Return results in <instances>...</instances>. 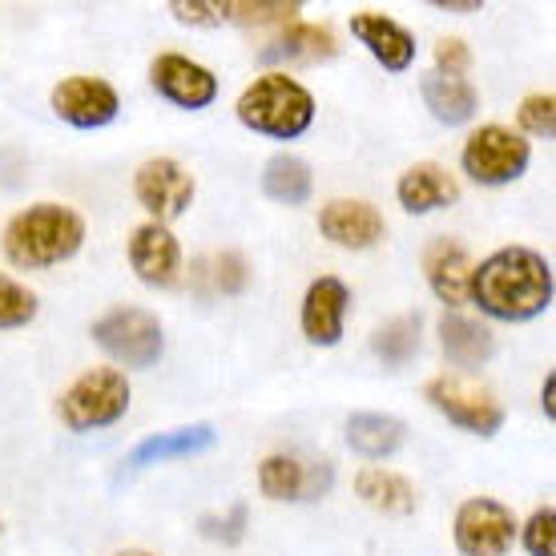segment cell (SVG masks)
<instances>
[{"label":"cell","instance_id":"6da1fadb","mask_svg":"<svg viewBox=\"0 0 556 556\" xmlns=\"http://www.w3.org/2000/svg\"><path fill=\"white\" fill-rule=\"evenodd\" d=\"M468 299L488 319L529 323L553 306V266L532 247H501L472 266Z\"/></svg>","mask_w":556,"mask_h":556},{"label":"cell","instance_id":"7a4b0ae2","mask_svg":"<svg viewBox=\"0 0 556 556\" xmlns=\"http://www.w3.org/2000/svg\"><path fill=\"white\" fill-rule=\"evenodd\" d=\"M85 247V218L65 202H37L4 223L0 251L21 270H49L70 263Z\"/></svg>","mask_w":556,"mask_h":556},{"label":"cell","instance_id":"3957f363","mask_svg":"<svg viewBox=\"0 0 556 556\" xmlns=\"http://www.w3.org/2000/svg\"><path fill=\"white\" fill-rule=\"evenodd\" d=\"M238 122L275 141H294L303 138L306 129L315 126V98L303 81H294L291 73L270 70L263 77H254L242 93H238Z\"/></svg>","mask_w":556,"mask_h":556},{"label":"cell","instance_id":"277c9868","mask_svg":"<svg viewBox=\"0 0 556 556\" xmlns=\"http://www.w3.org/2000/svg\"><path fill=\"white\" fill-rule=\"evenodd\" d=\"M129 379L117 367H89L56 395V419L70 431L113 428L129 412Z\"/></svg>","mask_w":556,"mask_h":556},{"label":"cell","instance_id":"5b68a950","mask_svg":"<svg viewBox=\"0 0 556 556\" xmlns=\"http://www.w3.org/2000/svg\"><path fill=\"white\" fill-rule=\"evenodd\" d=\"M532 162V146L525 134H516L508 126H488L472 129L464 150H459V166L476 186H513L525 178V169Z\"/></svg>","mask_w":556,"mask_h":556},{"label":"cell","instance_id":"8992f818","mask_svg":"<svg viewBox=\"0 0 556 556\" xmlns=\"http://www.w3.org/2000/svg\"><path fill=\"white\" fill-rule=\"evenodd\" d=\"M93 343H98L113 363L122 367H134V371H146L162 359L166 351V334H162V323L157 315L141 311V306H113L105 311L98 323H93Z\"/></svg>","mask_w":556,"mask_h":556},{"label":"cell","instance_id":"52a82bcc","mask_svg":"<svg viewBox=\"0 0 556 556\" xmlns=\"http://www.w3.org/2000/svg\"><path fill=\"white\" fill-rule=\"evenodd\" d=\"M424 400H428L447 424H456L459 431L468 435H480V440H492L496 431L504 428V407L501 400L488 388L472 383V379L459 376H435L424 383Z\"/></svg>","mask_w":556,"mask_h":556},{"label":"cell","instance_id":"ba28073f","mask_svg":"<svg viewBox=\"0 0 556 556\" xmlns=\"http://www.w3.org/2000/svg\"><path fill=\"white\" fill-rule=\"evenodd\" d=\"M198 181L194 174L181 166L178 157H146L138 169H134V198L138 206L150 214L146 223H178L186 210L194 206Z\"/></svg>","mask_w":556,"mask_h":556},{"label":"cell","instance_id":"9c48e42d","mask_svg":"<svg viewBox=\"0 0 556 556\" xmlns=\"http://www.w3.org/2000/svg\"><path fill=\"white\" fill-rule=\"evenodd\" d=\"M520 525L513 508L496 496H472L452 516V541L459 556H508Z\"/></svg>","mask_w":556,"mask_h":556},{"label":"cell","instance_id":"30bf717a","mask_svg":"<svg viewBox=\"0 0 556 556\" xmlns=\"http://www.w3.org/2000/svg\"><path fill=\"white\" fill-rule=\"evenodd\" d=\"M334 468L331 459H303L294 452H270V456L258 464V492L266 501H323L331 492Z\"/></svg>","mask_w":556,"mask_h":556},{"label":"cell","instance_id":"8fae6325","mask_svg":"<svg viewBox=\"0 0 556 556\" xmlns=\"http://www.w3.org/2000/svg\"><path fill=\"white\" fill-rule=\"evenodd\" d=\"M49 105L53 113L73 129H101L117 122L122 113V98L105 77H93V73H73V77H61L49 93Z\"/></svg>","mask_w":556,"mask_h":556},{"label":"cell","instance_id":"7c38bea8","mask_svg":"<svg viewBox=\"0 0 556 556\" xmlns=\"http://www.w3.org/2000/svg\"><path fill=\"white\" fill-rule=\"evenodd\" d=\"M150 85L157 89V98H166L178 110H210L218 101V77L206 70L202 61L186 53H157L150 61Z\"/></svg>","mask_w":556,"mask_h":556},{"label":"cell","instance_id":"4fadbf2b","mask_svg":"<svg viewBox=\"0 0 556 556\" xmlns=\"http://www.w3.org/2000/svg\"><path fill=\"white\" fill-rule=\"evenodd\" d=\"M126 254H129V266H134L138 282H146L153 291H166V287H174L181 278V242L169 226H162V223L134 226L126 242Z\"/></svg>","mask_w":556,"mask_h":556},{"label":"cell","instance_id":"5bb4252c","mask_svg":"<svg viewBox=\"0 0 556 556\" xmlns=\"http://www.w3.org/2000/svg\"><path fill=\"white\" fill-rule=\"evenodd\" d=\"M319 235L339 251H371L383 242L388 223L367 198H331L319 210Z\"/></svg>","mask_w":556,"mask_h":556},{"label":"cell","instance_id":"9a60e30c","mask_svg":"<svg viewBox=\"0 0 556 556\" xmlns=\"http://www.w3.org/2000/svg\"><path fill=\"white\" fill-rule=\"evenodd\" d=\"M348 311H351V287L343 278L323 275L315 278L303 294V311H299V327H303L306 343L315 348H334L343 331H348Z\"/></svg>","mask_w":556,"mask_h":556},{"label":"cell","instance_id":"2e32d148","mask_svg":"<svg viewBox=\"0 0 556 556\" xmlns=\"http://www.w3.org/2000/svg\"><path fill=\"white\" fill-rule=\"evenodd\" d=\"M351 37L376 56L388 73H404L416 65V33L400 25L395 16L355 13L351 16Z\"/></svg>","mask_w":556,"mask_h":556},{"label":"cell","instance_id":"e0dca14e","mask_svg":"<svg viewBox=\"0 0 556 556\" xmlns=\"http://www.w3.org/2000/svg\"><path fill=\"white\" fill-rule=\"evenodd\" d=\"M395 198L407 214H435V210H447L452 202H459V181L456 174L440 162H416L407 166L395 181Z\"/></svg>","mask_w":556,"mask_h":556},{"label":"cell","instance_id":"ac0fdd59","mask_svg":"<svg viewBox=\"0 0 556 556\" xmlns=\"http://www.w3.org/2000/svg\"><path fill=\"white\" fill-rule=\"evenodd\" d=\"M472 254L456 238H435L424 251V278H428L431 294L444 306L468 303V278H472Z\"/></svg>","mask_w":556,"mask_h":556},{"label":"cell","instance_id":"d6986e66","mask_svg":"<svg viewBox=\"0 0 556 556\" xmlns=\"http://www.w3.org/2000/svg\"><path fill=\"white\" fill-rule=\"evenodd\" d=\"M355 496L383 516H412L419 508L416 484L391 468H379V464H367L355 472Z\"/></svg>","mask_w":556,"mask_h":556},{"label":"cell","instance_id":"ffe728a7","mask_svg":"<svg viewBox=\"0 0 556 556\" xmlns=\"http://www.w3.org/2000/svg\"><path fill=\"white\" fill-rule=\"evenodd\" d=\"M419 98L440 126H468L480 110V93L468 77H444V73H428L419 81Z\"/></svg>","mask_w":556,"mask_h":556},{"label":"cell","instance_id":"44dd1931","mask_svg":"<svg viewBox=\"0 0 556 556\" xmlns=\"http://www.w3.org/2000/svg\"><path fill=\"white\" fill-rule=\"evenodd\" d=\"M339 53V37H334L327 25H303V21H294L278 33L275 41L266 45L263 61H287V65H315V61H331Z\"/></svg>","mask_w":556,"mask_h":556},{"label":"cell","instance_id":"7402d4cb","mask_svg":"<svg viewBox=\"0 0 556 556\" xmlns=\"http://www.w3.org/2000/svg\"><path fill=\"white\" fill-rule=\"evenodd\" d=\"M440 348H444L447 363H456V367H484L496 355V334L488 331L484 323L447 311L440 319Z\"/></svg>","mask_w":556,"mask_h":556},{"label":"cell","instance_id":"603a6c76","mask_svg":"<svg viewBox=\"0 0 556 556\" xmlns=\"http://www.w3.org/2000/svg\"><path fill=\"white\" fill-rule=\"evenodd\" d=\"M407 444V424L383 412H355L348 419V447L363 459H388Z\"/></svg>","mask_w":556,"mask_h":556},{"label":"cell","instance_id":"cb8c5ba5","mask_svg":"<svg viewBox=\"0 0 556 556\" xmlns=\"http://www.w3.org/2000/svg\"><path fill=\"white\" fill-rule=\"evenodd\" d=\"M214 444V428L206 424H194V428H174V431H157L150 440H141L134 452H129V468H146V464H166V459L178 456H194V452H206Z\"/></svg>","mask_w":556,"mask_h":556},{"label":"cell","instance_id":"d4e9b609","mask_svg":"<svg viewBox=\"0 0 556 556\" xmlns=\"http://www.w3.org/2000/svg\"><path fill=\"white\" fill-rule=\"evenodd\" d=\"M311 190H315V174L303 157L294 153H275L263 166V194L270 202H282V206H306L311 202Z\"/></svg>","mask_w":556,"mask_h":556},{"label":"cell","instance_id":"484cf974","mask_svg":"<svg viewBox=\"0 0 556 556\" xmlns=\"http://www.w3.org/2000/svg\"><path fill=\"white\" fill-rule=\"evenodd\" d=\"M419 348H424V334H419V315H400V319H388L383 327H376L371 334V351L376 359L391 371H400L416 359Z\"/></svg>","mask_w":556,"mask_h":556},{"label":"cell","instance_id":"4316f807","mask_svg":"<svg viewBox=\"0 0 556 556\" xmlns=\"http://www.w3.org/2000/svg\"><path fill=\"white\" fill-rule=\"evenodd\" d=\"M218 13L238 28H287L303 13V4H294V0H226L218 4Z\"/></svg>","mask_w":556,"mask_h":556},{"label":"cell","instance_id":"83f0119b","mask_svg":"<svg viewBox=\"0 0 556 556\" xmlns=\"http://www.w3.org/2000/svg\"><path fill=\"white\" fill-rule=\"evenodd\" d=\"M37 294L28 291L25 282H16L13 275H0V331H16L37 319Z\"/></svg>","mask_w":556,"mask_h":556},{"label":"cell","instance_id":"f1b7e54d","mask_svg":"<svg viewBox=\"0 0 556 556\" xmlns=\"http://www.w3.org/2000/svg\"><path fill=\"white\" fill-rule=\"evenodd\" d=\"M516 122H520L525 134L548 141L556 134V98L553 93H529L516 110Z\"/></svg>","mask_w":556,"mask_h":556},{"label":"cell","instance_id":"f546056e","mask_svg":"<svg viewBox=\"0 0 556 556\" xmlns=\"http://www.w3.org/2000/svg\"><path fill=\"white\" fill-rule=\"evenodd\" d=\"M520 541H525L529 556H556V513H553V504L536 508V513L525 520Z\"/></svg>","mask_w":556,"mask_h":556},{"label":"cell","instance_id":"4dcf8cb0","mask_svg":"<svg viewBox=\"0 0 556 556\" xmlns=\"http://www.w3.org/2000/svg\"><path fill=\"white\" fill-rule=\"evenodd\" d=\"M431 56H435V70L431 73H444V77H464V73L472 70V49L459 37H444Z\"/></svg>","mask_w":556,"mask_h":556},{"label":"cell","instance_id":"1f68e13d","mask_svg":"<svg viewBox=\"0 0 556 556\" xmlns=\"http://www.w3.org/2000/svg\"><path fill=\"white\" fill-rule=\"evenodd\" d=\"M169 13H174V21H181V25H198V28L223 25L218 0H174Z\"/></svg>","mask_w":556,"mask_h":556},{"label":"cell","instance_id":"d6a6232c","mask_svg":"<svg viewBox=\"0 0 556 556\" xmlns=\"http://www.w3.org/2000/svg\"><path fill=\"white\" fill-rule=\"evenodd\" d=\"M210 278H214V287L223 294H238L247 287V263H242V254H218Z\"/></svg>","mask_w":556,"mask_h":556},{"label":"cell","instance_id":"836d02e7","mask_svg":"<svg viewBox=\"0 0 556 556\" xmlns=\"http://www.w3.org/2000/svg\"><path fill=\"white\" fill-rule=\"evenodd\" d=\"M202 532L214 536V541L223 544H238L242 541V532H247V504H235L230 516H214V520H202Z\"/></svg>","mask_w":556,"mask_h":556},{"label":"cell","instance_id":"e575fe53","mask_svg":"<svg viewBox=\"0 0 556 556\" xmlns=\"http://www.w3.org/2000/svg\"><path fill=\"white\" fill-rule=\"evenodd\" d=\"M435 9H440V13H480V9H484V4H480V0H435Z\"/></svg>","mask_w":556,"mask_h":556},{"label":"cell","instance_id":"d590c367","mask_svg":"<svg viewBox=\"0 0 556 556\" xmlns=\"http://www.w3.org/2000/svg\"><path fill=\"white\" fill-rule=\"evenodd\" d=\"M553 383H556V376H548L544 379V391H541V404H544V416L553 419Z\"/></svg>","mask_w":556,"mask_h":556},{"label":"cell","instance_id":"8d00e7d4","mask_svg":"<svg viewBox=\"0 0 556 556\" xmlns=\"http://www.w3.org/2000/svg\"><path fill=\"white\" fill-rule=\"evenodd\" d=\"M117 556H153V553H146V548H126V553H117Z\"/></svg>","mask_w":556,"mask_h":556}]
</instances>
